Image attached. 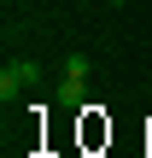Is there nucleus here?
<instances>
[{
	"mask_svg": "<svg viewBox=\"0 0 152 158\" xmlns=\"http://www.w3.org/2000/svg\"><path fill=\"white\" fill-rule=\"evenodd\" d=\"M88 53H70L64 59V82H59V111H76L82 100H88Z\"/></svg>",
	"mask_w": 152,
	"mask_h": 158,
	"instance_id": "obj_1",
	"label": "nucleus"
},
{
	"mask_svg": "<svg viewBox=\"0 0 152 158\" xmlns=\"http://www.w3.org/2000/svg\"><path fill=\"white\" fill-rule=\"evenodd\" d=\"M23 88H29V76H23V59H12V64H6V70H0V100H6V106H12V100H18V94H23Z\"/></svg>",
	"mask_w": 152,
	"mask_h": 158,
	"instance_id": "obj_2",
	"label": "nucleus"
},
{
	"mask_svg": "<svg viewBox=\"0 0 152 158\" xmlns=\"http://www.w3.org/2000/svg\"><path fill=\"white\" fill-rule=\"evenodd\" d=\"M117 6H123V0H117Z\"/></svg>",
	"mask_w": 152,
	"mask_h": 158,
	"instance_id": "obj_3",
	"label": "nucleus"
}]
</instances>
